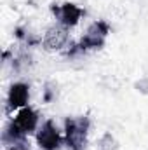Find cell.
Here are the masks:
<instances>
[{
	"instance_id": "cell-10",
	"label": "cell",
	"mask_w": 148,
	"mask_h": 150,
	"mask_svg": "<svg viewBox=\"0 0 148 150\" xmlns=\"http://www.w3.org/2000/svg\"><path fill=\"white\" fill-rule=\"evenodd\" d=\"M98 150H118V140L110 131L103 133L98 140Z\"/></svg>"
},
{
	"instance_id": "cell-6",
	"label": "cell",
	"mask_w": 148,
	"mask_h": 150,
	"mask_svg": "<svg viewBox=\"0 0 148 150\" xmlns=\"http://www.w3.org/2000/svg\"><path fill=\"white\" fill-rule=\"evenodd\" d=\"M68 42H70V30L58 23V25H52L45 30V33L42 37V47L45 51L56 52V51L65 49L68 45Z\"/></svg>"
},
{
	"instance_id": "cell-9",
	"label": "cell",
	"mask_w": 148,
	"mask_h": 150,
	"mask_svg": "<svg viewBox=\"0 0 148 150\" xmlns=\"http://www.w3.org/2000/svg\"><path fill=\"white\" fill-rule=\"evenodd\" d=\"M59 96V86L54 80H47L42 87V101L44 103H54Z\"/></svg>"
},
{
	"instance_id": "cell-1",
	"label": "cell",
	"mask_w": 148,
	"mask_h": 150,
	"mask_svg": "<svg viewBox=\"0 0 148 150\" xmlns=\"http://www.w3.org/2000/svg\"><path fill=\"white\" fill-rule=\"evenodd\" d=\"M91 131V119L87 115L66 117L63 126L65 147L68 150H85Z\"/></svg>"
},
{
	"instance_id": "cell-7",
	"label": "cell",
	"mask_w": 148,
	"mask_h": 150,
	"mask_svg": "<svg viewBox=\"0 0 148 150\" xmlns=\"http://www.w3.org/2000/svg\"><path fill=\"white\" fill-rule=\"evenodd\" d=\"M12 120L16 122V126L25 133V134H33L37 133L40 127V113L33 108V107H25L21 110H18L16 115L12 117Z\"/></svg>"
},
{
	"instance_id": "cell-12",
	"label": "cell",
	"mask_w": 148,
	"mask_h": 150,
	"mask_svg": "<svg viewBox=\"0 0 148 150\" xmlns=\"http://www.w3.org/2000/svg\"><path fill=\"white\" fill-rule=\"evenodd\" d=\"M134 89H136V93H140V94H143V96H148V75L140 77V79L134 82Z\"/></svg>"
},
{
	"instance_id": "cell-4",
	"label": "cell",
	"mask_w": 148,
	"mask_h": 150,
	"mask_svg": "<svg viewBox=\"0 0 148 150\" xmlns=\"http://www.w3.org/2000/svg\"><path fill=\"white\" fill-rule=\"evenodd\" d=\"M30 105V84L18 80L12 82L5 94V113L18 112Z\"/></svg>"
},
{
	"instance_id": "cell-2",
	"label": "cell",
	"mask_w": 148,
	"mask_h": 150,
	"mask_svg": "<svg viewBox=\"0 0 148 150\" xmlns=\"http://www.w3.org/2000/svg\"><path fill=\"white\" fill-rule=\"evenodd\" d=\"M111 32V26L108 21L105 19H98L94 23H91L85 30V33L82 35V38L78 40V47L84 51V52H89V51H98L105 45L106 38Z\"/></svg>"
},
{
	"instance_id": "cell-11",
	"label": "cell",
	"mask_w": 148,
	"mask_h": 150,
	"mask_svg": "<svg viewBox=\"0 0 148 150\" xmlns=\"http://www.w3.org/2000/svg\"><path fill=\"white\" fill-rule=\"evenodd\" d=\"M99 84H101L105 89H108V91H111V89H113V91H117V89L120 87V82H118L113 75H105V77H103V80H101Z\"/></svg>"
},
{
	"instance_id": "cell-5",
	"label": "cell",
	"mask_w": 148,
	"mask_h": 150,
	"mask_svg": "<svg viewBox=\"0 0 148 150\" xmlns=\"http://www.w3.org/2000/svg\"><path fill=\"white\" fill-rule=\"evenodd\" d=\"M52 14L54 18L58 19L59 25H63L65 28H75L82 18L85 16V11L78 5V4H73V2H65V4H59V5H52Z\"/></svg>"
},
{
	"instance_id": "cell-13",
	"label": "cell",
	"mask_w": 148,
	"mask_h": 150,
	"mask_svg": "<svg viewBox=\"0 0 148 150\" xmlns=\"http://www.w3.org/2000/svg\"><path fill=\"white\" fill-rule=\"evenodd\" d=\"M7 150H30V147H28L26 143H23V145H14V147H9Z\"/></svg>"
},
{
	"instance_id": "cell-3",
	"label": "cell",
	"mask_w": 148,
	"mask_h": 150,
	"mask_svg": "<svg viewBox=\"0 0 148 150\" xmlns=\"http://www.w3.org/2000/svg\"><path fill=\"white\" fill-rule=\"evenodd\" d=\"M35 142L40 150H59L61 145H65V136H63V131L58 127V124L47 119L37 129Z\"/></svg>"
},
{
	"instance_id": "cell-8",
	"label": "cell",
	"mask_w": 148,
	"mask_h": 150,
	"mask_svg": "<svg viewBox=\"0 0 148 150\" xmlns=\"http://www.w3.org/2000/svg\"><path fill=\"white\" fill-rule=\"evenodd\" d=\"M2 143L9 149V147H14V145H23V143H28V134H25L18 126L16 122L11 119L5 126H4V131H2Z\"/></svg>"
}]
</instances>
